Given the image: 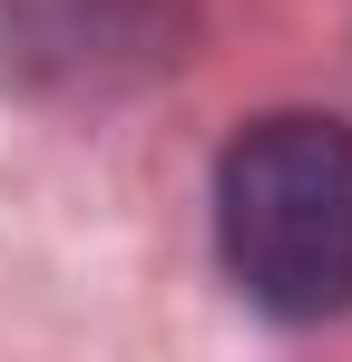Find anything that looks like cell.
Masks as SVG:
<instances>
[{
	"mask_svg": "<svg viewBox=\"0 0 352 362\" xmlns=\"http://www.w3.org/2000/svg\"><path fill=\"white\" fill-rule=\"evenodd\" d=\"M216 255L274 323L352 313V127L303 108L245 127L216 157Z\"/></svg>",
	"mask_w": 352,
	"mask_h": 362,
	"instance_id": "6da1fadb",
	"label": "cell"
},
{
	"mask_svg": "<svg viewBox=\"0 0 352 362\" xmlns=\"http://www.w3.org/2000/svg\"><path fill=\"white\" fill-rule=\"evenodd\" d=\"M20 59L49 69V78L157 69V59H176V0H30Z\"/></svg>",
	"mask_w": 352,
	"mask_h": 362,
	"instance_id": "7a4b0ae2",
	"label": "cell"
}]
</instances>
